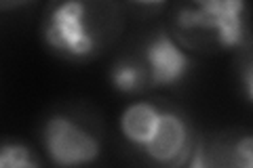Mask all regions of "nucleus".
I'll return each mask as SVG.
<instances>
[{
	"mask_svg": "<svg viewBox=\"0 0 253 168\" xmlns=\"http://www.w3.org/2000/svg\"><path fill=\"white\" fill-rule=\"evenodd\" d=\"M110 86L121 95H135L148 84L146 67L131 59H121L110 67Z\"/></svg>",
	"mask_w": 253,
	"mask_h": 168,
	"instance_id": "nucleus-7",
	"label": "nucleus"
},
{
	"mask_svg": "<svg viewBox=\"0 0 253 168\" xmlns=\"http://www.w3.org/2000/svg\"><path fill=\"white\" fill-rule=\"evenodd\" d=\"M121 11L112 0H51L42 17V42L68 61H91L121 32Z\"/></svg>",
	"mask_w": 253,
	"mask_h": 168,
	"instance_id": "nucleus-1",
	"label": "nucleus"
},
{
	"mask_svg": "<svg viewBox=\"0 0 253 168\" xmlns=\"http://www.w3.org/2000/svg\"><path fill=\"white\" fill-rule=\"evenodd\" d=\"M163 109L156 107L154 103L148 101H135L123 109L121 118H118V126H121V134L135 147L144 149L148 141L154 137L156 126L161 122Z\"/></svg>",
	"mask_w": 253,
	"mask_h": 168,
	"instance_id": "nucleus-6",
	"label": "nucleus"
},
{
	"mask_svg": "<svg viewBox=\"0 0 253 168\" xmlns=\"http://www.w3.org/2000/svg\"><path fill=\"white\" fill-rule=\"evenodd\" d=\"M38 166L36 156L21 141L0 143V168H34Z\"/></svg>",
	"mask_w": 253,
	"mask_h": 168,
	"instance_id": "nucleus-8",
	"label": "nucleus"
},
{
	"mask_svg": "<svg viewBox=\"0 0 253 168\" xmlns=\"http://www.w3.org/2000/svg\"><path fill=\"white\" fill-rule=\"evenodd\" d=\"M30 0H0V11H13V9H19V6L28 4Z\"/></svg>",
	"mask_w": 253,
	"mask_h": 168,
	"instance_id": "nucleus-11",
	"label": "nucleus"
},
{
	"mask_svg": "<svg viewBox=\"0 0 253 168\" xmlns=\"http://www.w3.org/2000/svg\"><path fill=\"white\" fill-rule=\"evenodd\" d=\"M228 154H230V162L232 166H241V168H251L253 164V139L251 134H243L239 137L230 147H228Z\"/></svg>",
	"mask_w": 253,
	"mask_h": 168,
	"instance_id": "nucleus-9",
	"label": "nucleus"
},
{
	"mask_svg": "<svg viewBox=\"0 0 253 168\" xmlns=\"http://www.w3.org/2000/svg\"><path fill=\"white\" fill-rule=\"evenodd\" d=\"M129 2L135 6H144V9H158V6H163L167 0H129Z\"/></svg>",
	"mask_w": 253,
	"mask_h": 168,
	"instance_id": "nucleus-10",
	"label": "nucleus"
},
{
	"mask_svg": "<svg viewBox=\"0 0 253 168\" xmlns=\"http://www.w3.org/2000/svg\"><path fill=\"white\" fill-rule=\"evenodd\" d=\"M144 67L150 86L171 89L188 78L192 69V57L175 38L161 30L144 46Z\"/></svg>",
	"mask_w": 253,
	"mask_h": 168,
	"instance_id": "nucleus-4",
	"label": "nucleus"
},
{
	"mask_svg": "<svg viewBox=\"0 0 253 168\" xmlns=\"http://www.w3.org/2000/svg\"><path fill=\"white\" fill-rule=\"evenodd\" d=\"M144 151L156 164L184 166L188 162L190 151H192L190 131H188V124L184 122V118L177 116L175 111L163 109L154 137L148 141Z\"/></svg>",
	"mask_w": 253,
	"mask_h": 168,
	"instance_id": "nucleus-5",
	"label": "nucleus"
},
{
	"mask_svg": "<svg viewBox=\"0 0 253 168\" xmlns=\"http://www.w3.org/2000/svg\"><path fill=\"white\" fill-rule=\"evenodd\" d=\"M42 149L55 166H86L97 162L101 143L95 134L66 114H51L42 124Z\"/></svg>",
	"mask_w": 253,
	"mask_h": 168,
	"instance_id": "nucleus-3",
	"label": "nucleus"
},
{
	"mask_svg": "<svg viewBox=\"0 0 253 168\" xmlns=\"http://www.w3.org/2000/svg\"><path fill=\"white\" fill-rule=\"evenodd\" d=\"M175 23L181 32H207L221 49L247 44V2L245 0H190L179 9Z\"/></svg>",
	"mask_w": 253,
	"mask_h": 168,
	"instance_id": "nucleus-2",
	"label": "nucleus"
}]
</instances>
